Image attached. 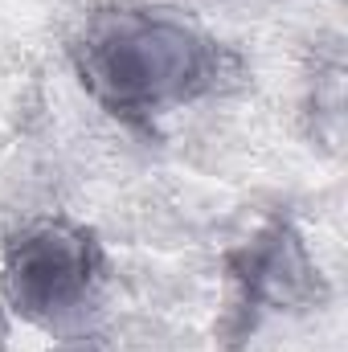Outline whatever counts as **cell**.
I'll return each instance as SVG.
<instances>
[{"mask_svg": "<svg viewBox=\"0 0 348 352\" xmlns=\"http://www.w3.org/2000/svg\"><path fill=\"white\" fill-rule=\"evenodd\" d=\"M98 274V246L74 221H33L8 238L0 291L29 324H62L87 303Z\"/></svg>", "mask_w": 348, "mask_h": 352, "instance_id": "obj_2", "label": "cell"}, {"mask_svg": "<svg viewBox=\"0 0 348 352\" xmlns=\"http://www.w3.org/2000/svg\"><path fill=\"white\" fill-rule=\"evenodd\" d=\"M226 274L234 283L238 332H254L262 311L307 307L320 299V270L307 258V246L291 221L262 226L242 250L230 254Z\"/></svg>", "mask_w": 348, "mask_h": 352, "instance_id": "obj_3", "label": "cell"}, {"mask_svg": "<svg viewBox=\"0 0 348 352\" xmlns=\"http://www.w3.org/2000/svg\"><path fill=\"white\" fill-rule=\"evenodd\" d=\"M78 82L115 119L152 127L238 74V58L173 8L115 4L94 12L70 45Z\"/></svg>", "mask_w": 348, "mask_h": 352, "instance_id": "obj_1", "label": "cell"}, {"mask_svg": "<svg viewBox=\"0 0 348 352\" xmlns=\"http://www.w3.org/2000/svg\"><path fill=\"white\" fill-rule=\"evenodd\" d=\"M54 352H107V349H102V340H98V336H74V340L58 344Z\"/></svg>", "mask_w": 348, "mask_h": 352, "instance_id": "obj_4", "label": "cell"}]
</instances>
